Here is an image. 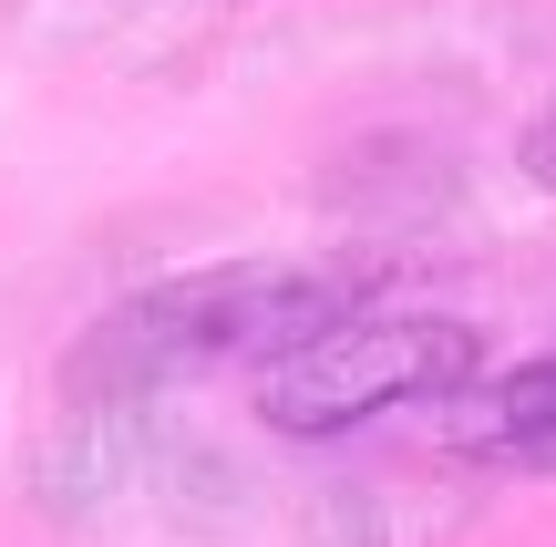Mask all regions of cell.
I'll use <instances>...</instances> for the list:
<instances>
[{
  "label": "cell",
  "instance_id": "6da1fadb",
  "mask_svg": "<svg viewBox=\"0 0 556 547\" xmlns=\"http://www.w3.org/2000/svg\"><path fill=\"white\" fill-rule=\"evenodd\" d=\"M319 321H340V300L319 279H299V269H206V279L124 300L73 351V393H144V383H176V372H206V362H258L268 372Z\"/></svg>",
  "mask_w": 556,
  "mask_h": 547
},
{
  "label": "cell",
  "instance_id": "7a4b0ae2",
  "mask_svg": "<svg viewBox=\"0 0 556 547\" xmlns=\"http://www.w3.org/2000/svg\"><path fill=\"white\" fill-rule=\"evenodd\" d=\"M475 383V321L454 310H340L258 372L268 434H351L392 403H454Z\"/></svg>",
  "mask_w": 556,
  "mask_h": 547
},
{
  "label": "cell",
  "instance_id": "3957f363",
  "mask_svg": "<svg viewBox=\"0 0 556 547\" xmlns=\"http://www.w3.org/2000/svg\"><path fill=\"white\" fill-rule=\"evenodd\" d=\"M454 434H464V455H484V465L556 475V351H546V362H516L505 383H484V393H464Z\"/></svg>",
  "mask_w": 556,
  "mask_h": 547
},
{
  "label": "cell",
  "instance_id": "277c9868",
  "mask_svg": "<svg viewBox=\"0 0 556 547\" xmlns=\"http://www.w3.org/2000/svg\"><path fill=\"white\" fill-rule=\"evenodd\" d=\"M516 156H526V176H536L546 197H556V94L536 103V124H526V145H516Z\"/></svg>",
  "mask_w": 556,
  "mask_h": 547
}]
</instances>
